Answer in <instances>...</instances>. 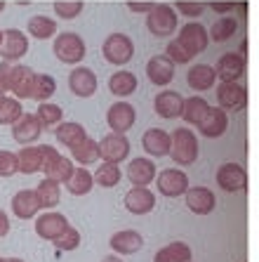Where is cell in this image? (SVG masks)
<instances>
[{
	"label": "cell",
	"instance_id": "obj_1",
	"mask_svg": "<svg viewBox=\"0 0 259 262\" xmlns=\"http://www.w3.org/2000/svg\"><path fill=\"white\" fill-rule=\"evenodd\" d=\"M177 165H191L198 161V137L189 128H177L170 133V154Z\"/></svg>",
	"mask_w": 259,
	"mask_h": 262
},
{
	"label": "cell",
	"instance_id": "obj_2",
	"mask_svg": "<svg viewBox=\"0 0 259 262\" xmlns=\"http://www.w3.org/2000/svg\"><path fill=\"white\" fill-rule=\"evenodd\" d=\"M177 24H179V19H177L175 7L168 3H156L146 12V29L156 38H170L177 31Z\"/></svg>",
	"mask_w": 259,
	"mask_h": 262
},
{
	"label": "cell",
	"instance_id": "obj_3",
	"mask_svg": "<svg viewBox=\"0 0 259 262\" xmlns=\"http://www.w3.org/2000/svg\"><path fill=\"white\" fill-rule=\"evenodd\" d=\"M55 57L64 64H80L87 52L85 48V40L78 36V33H73V31H64L59 36L55 38Z\"/></svg>",
	"mask_w": 259,
	"mask_h": 262
},
{
	"label": "cell",
	"instance_id": "obj_4",
	"mask_svg": "<svg viewBox=\"0 0 259 262\" xmlns=\"http://www.w3.org/2000/svg\"><path fill=\"white\" fill-rule=\"evenodd\" d=\"M102 55L109 64L115 67H123L134 57V43L132 38L125 36V33H111L102 45Z\"/></svg>",
	"mask_w": 259,
	"mask_h": 262
},
{
	"label": "cell",
	"instance_id": "obj_5",
	"mask_svg": "<svg viewBox=\"0 0 259 262\" xmlns=\"http://www.w3.org/2000/svg\"><path fill=\"white\" fill-rule=\"evenodd\" d=\"M97 151L106 163H121L130 156V140L123 133H109L102 142H97Z\"/></svg>",
	"mask_w": 259,
	"mask_h": 262
},
{
	"label": "cell",
	"instance_id": "obj_6",
	"mask_svg": "<svg viewBox=\"0 0 259 262\" xmlns=\"http://www.w3.org/2000/svg\"><path fill=\"white\" fill-rule=\"evenodd\" d=\"M156 189L160 196H168V199H177V196H184V191L189 189V177L184 170H177V168H165L156 175Z\"/></svg>",
	"mask_w": 259,
	"mask_h": 262
},
{
	"label": "cell",
	"instance_id": "obj_7",
	"mask_svg": "<svg viewBox=\"0 0 259 262\" xmlns=\"http://www.w3.org/2000/svg\"><path fill=\"white\" fill-rule=\"evenodd\" d=\"M177 40H179V45L186 50L189 55L196 57V55H200V52L207 48L210 36H207V29H205L203 24H198V21H189V24H184L179 29Z\"/></svg>",
	"mask_w": 259,
	"mask_h": 262
},
{
	"label": "cell",
	"instance_id": "obj_8",
	"mask_svg": "<svg viewBox=\"0 0 259 262\" xmlns=\"http://www.w3.org/2000/svg\"><path fill=\"white\" fill-rule=\"evenodd\" d=\"M29 52V38L24 31L7 29L3 31V43H0V57L5 61H19Z\"/></svg>",
	"mask_w": 259,
	"mask_h": 262
},
{
	"label": "cell",
	"instance_id": "obj_9",
	"mask_svg": "<svg viewBox=\"0 0 259 262\" xmlns=\"http://www.w3.org/2000/svg\"><path fill=\"white\" fill-rule=\"evenodd\" d=\"M217 102L224 111H241L247 104V90L233 80V83H219L217 85Z\"/></svg>",
	"mask_w": 259,
	"mask_h": 262
},
{
	"label": "cell",
	"instance_id": "obj_10",
	"mask_svg": "<svg viewBox=\"0 0 259 262\" xmlns=\"http://www.w3.org/2000/svg\"><path fill=\"white\" fill-rule=\"evenodd\" d=\"M134 121H137V111H134V106L130 102H115L109 106V111H106V123H109V128L113 130V133H123L125 135L127 130L134 125Z\"/></svg>",
	"mask_w": 259,
	"mask_h": 262
},
{
	"label": "cell",
	"instance_id": "obj_11",
	"mask_svg": "<svg viewBox=\"0 0 259 262\" xmlns=\"http://www.w3.org/2000/svg\"><path fill=\"white\" fill-rule=\"evenodd\" d=\"M215 73H217V80H222V83L241 80L243 73H245V57L241 52H226V55L219 57Z\"/></svg>",
	"mask_w": 259,
	"mask_h": 262
},
{
	"label": "cell",
	"instance_id": "obj_12",
	"mask_svg": "<svg viewBox=\"0 0 259 262\" xmlns=\"http://www.w3.org/2000/svg\"><path fill=\"white\" fill-rule=\"evenodd\" d=\"M66 227H68V220L61 213H57V210H48V213L38 215V220H36V234L40 238H45V241L59 238Z\"/></svg>",
	"mask_w": 259,
	"mask_h": 262
},
{
	"label": "cell",
	"instance_id": "obj_13",
	"mask_svg": "<svg viewBox=\"0 0 259 262\" xmlns=\"http://www.w3.org/2000/svg\"><path fill=\"white\" fill-rule=\"evenodd\" d=\"M42 133V123L38 121L36 114H21L17 121L12 123V137L19 142L21 146L33 144Z\"/></svg>",
	"mask_w": 259,
	"mask_h": 262
},
{
	"label": "cell",
	"instance_id": "obj_14",
	"mask_svg": "<svg viewBox=\"0 0 259 262\" xmlns=\"http://www.w3.org/2000/svg\"><path fill=\"white\" fill-rule=\"evenodd\" d=\"M184 199H186V208L196 215H210L217 206L215 191L207 189V187H189L184 191Z\"/></svg>",
	"mask_w": 259,
	"mask_h": 262
},
{
	"label": "cell",
	"instance_id": "obj_15",
	"mask_svg": "<svg viewBox=\"0 0 259 262\" xmlns=\"http://www.w3.org/2000/svg\"><path fill=\"white\" fill-rule=\"evenodd\" d=\"M217 184L224 191H243L247 184V172L241 163H224L217 170Z\"/></svg>",
	"mask_w": 259,
	"mask_h": 262
},
{
	"label": "cell",
	"instance_id": "obj_16",
	"mask_svg": "<svg viewBox=\"0 0 259 262\" xmlns=\"http://www.w3.org/2000/svg\"><path fill=\"white\" fill-rule=\"evenodd\" d=\"M68 88L76 97H92L97 92V76L87 67H76L68 73Z\"/></svg>",
	"mask_w": 259,
	"mask_h": 262
},
{
	"label": "cell",
	"instance_id": "obj_17",
	"mask_svg": "<svg viewBox=\"0 0 259 262\" xmlns=\"http://www.w3.org/2000/svg\"><path fill=\"white\" fill-rule=\"evenodd\" d=\"M125 208L132 215H146L156 208V194L149 187H134L125 194Z\"/></svg>",
	"mask_w": 259,
	"mask_h": 262
},
{
	"label": "cell",
	"instance_id": "obj_18",
	"mask_svg": "<svg viewBox=\"0 0 259 262\" xmlns=\"http://www.w3.org/2000/svg\"><path fill=\"white\" fill-rule=\"evenodd\" d=\"M33 78H36V71L31 67H24V64L12 67V73H10V92L17 99H31Z\"/></svg>",
	"mask_w": 259,
	"mask_h": 262
},
{
	"label": "cell",
	"instance_id": "obj_19",
	"mask_svg": "<svg viewBox=\"0 0 259 262\" xmlns=\"http://www.w3.org/2000/svg\"><path fill=\"white\" fill-rule=\"evenodd\" d=\"M226 128H229V114L224 109H215V106H210L207 109V114L203 116V121L198 123V130L205 135V137H210V140H217V137H222L224 133H226Z\"/></svg>",
	"mask_w": 259,
	"mask_h": 262
},
{
	"label": "cell",
	"instance_id": "obj_20",
	"mask_svg": "<svg viewBox=\"0 0 259 262\" xmlns=\"http://www.w3.org/2000/svg\"><path fill=\"white\" fill-rule=\"evenodd\" d=\"M146 76L153 85H168L175 78V64L168 55H156L151 57L146 64Z\"/></svg>",
	"mask_w": 259,
	"mask_h": 262
},
{
	"label": "cell",
	"instance_id": "obj_21",
	"mask_svg": "<svg viewBox=\"0 0 259 262\" xmlns=\"http://www.w3.org/2000/svg\"><path fill=\"white\" fill-rule=\"evenodd\" d=\"M142 146L151 159H163L170 154V133L163 128H149L142 137Z\"/></svg>",
	"mask_w": 259,
	"mask_h": 262
},
{
	"label": "cell",
	"instance_id": "obj_22",
	"mask_svg": "<svg viewBox=\"0 0 259 262\" xmlns=\"http://www.w3.org/2000/svg\"><path fill=\"white\" fill-rule=\"evenodd\" d=\"M158 175V168L153 163V159H132L127 165V180L134 187H149Z\"/></svg>",
	"mask_w": 259,
	"mask_h": 262
},
{
	"label": "cell",
	"instance_id": "obj_23",
	"mask_svg": "<svg viewBox=\"0 0 259 262\" xmlns=\"http://www.w3.org/2000/svg\"><path fill=\"white\" fill-rule=\"evenodd\" d=\"M181 104H184V97L177 90H163L153 99V109L160 118H179Z\"/></svg>",
	"mask_w": 259,
	"mask_h": 262
},
{
	"label": "cell",
	"instance_id": "obj_24",
	"mask_svg": "<svg viewBox=\"0 0 259 262\" xmlns=\"http://www.w3.org/2000/svg\"><path fill=\"white\" fill-rule=\"evenodd\" d=\"M186 83H189V88L196 92L212 90L215 83H217L215 67H210V64H196V67H191L186 73Z\"/></svg>",
	"mask_w": 259,
	"mask_h": 262
},
{
	"label": "cell",
	"instance_id": "obj_25",
	"mask_svg": "<svg viewBox=\"0 0 259 262\" xmlns=\"http://www.w3.org/2000/svg\"><path fill=\"white\" fill-rule=\"evenodd\" d=\"M109 246L118 253V255H132V253L142 250L144 238H142L139 232H134V229H123V232H115L113 236H111Z\"/></svg>",
	"mask_w": 259,
	"mask_h": 262
},
{
	"label": "cell",
	"instance_id": "obj_26",
	"mask_svg": "<svg viewBox=\"0 0 259 262\" xmlns=\"http://www.w3.org/2000/svg\"><path fill=\"white\" fill-rule=\"evenodd\" d=\"M38 210H40V203H38V196L33 189H21L12 196V213L19 220L36 217Z\"/></svg>",
	"mask_w": 259,
	"mask_h": 262
},
{
	"label": "cell",
	"instance_id": "obj_27",
	"mask_svg": "<svg viewBox=\"0 0 259 262\" xmlns=\"http://www.w3.org/2000/svg\"><path fill=\"white\" fill-rule=\"evenodd\" d=\"M40 165H42V144L40 146L26 144V146L19 149V154H17L19 172H24V175H33V172H40Z\"/></svg>",
	"mask_w": 259,
	"mask_h": 262
},
{
	"label": "cell",
	"instance_id": "obj_28",
	"mask_svg": "<svg viewBox=\"0 0 259 262\" xmlns=\"http://www.w3.org/2000/svg\"><path fill=\"white\" fill-rule=\"evenodd\" d=\"M55 135H57V142H59V144H64L66 149H71V146L80 144V142L87 137V130L76 121H64V123L57 125Z\"/></svg>",
	"mask_w": 259,
	"mask_h": 262
},
{
	"label": "cell",
	"instance_id": "obj_29",
	"mask_svg": "<svg viewBox=\"0 0 259 262\" xmlns=\"http://www.w3.org/2000/svg\"><path fill=\"white\" fill-rule=\"evenodd\" d=\"M33 191L38 196L40 208H57L61 201V184L55 182V180H50V177H42Z\"/></svg>",
	"mask_w": 259,
	"mask_h": 262
},
{
	"label": "cell",
	"instance_id": "obj_30",
	"mask_svg": "<svg viewBox=\"0 0 259 262\" xmlns=\"http://www.w3.org/2000/svg\"><path fill=\"white\" fill-rule=\"evenodd\" d=\"M137 76H134L132 71H115L111 73L109 78V90L111 95H115V97H130L134 90H137Z\"/></svg>",
	"mask_w": 259,
	"mask_h": 262
},
{
	"label": "cell",
	"instance_id": "obj_31",
	"mask_svg": "<svg viewBox=\"0 0 259 262\" xmlns=\"http://www.w3.org/2000/svg\"><path fill=\"white\" fill-rule=\"evenodd\" d=\"M64 184H66L68 194L85 196V194H90V191H92V187H95V180H92V172L85 170V165H80V168H73L71 177H68Z\"/></svg>",
	"mask_w": 259,
	"mask_h": 262
},
{
	"label": "cell",
	"instance_id": "obj_32",
	"mask_svg": "<svg viewBox=\"0 0 259 262\" xmlns=\"http://www.w3.org/2000/svg\"><path fill=\"white\" fill-rule=\"evenodd\" d=\"M207 109H210L207 99H205V97H198V95H196V97L184 99L179 116L184 118V123H189V125H198V123L203 121V116L207 114Z\"/></svg>",
	"mask_w": 259,
	"mask_h": 262
},
{
	"label": "cell",
	"instance_id": "obj_33",
	"mask_svg": "<svg viewBox=\"0 0 259 262\" xmlns=\"http://www.w3.org/2000/svg\"><path fill=\"white\" fill-rule=\"evenodd\" d=\"M236 31H238V21H236L233 14H222V17L212 24V29L207 31V36H210V40H215V43H224V40H229V38L236 36Z\"/></svg>",
	"mask_w": 259,
	"mask_h": 262
},
{
	"label": "cell",
	"instance_id": "obj_34",
	"mask_svg": "<svg viewBox=\"0 0 259 262\" xmlns=\"http://www.w3.org/2000/svg\"><path fill=\"white\" fill-rule=\"evenodd\" d=\"M191 260V246L184 241H175L160 248L153 257V262H189Z\"/></svg>",
	"mask_w": 259,
	"mask_h": 262
},
{
	"label": "cell",
	"instance_id": "obj_35",
	"mask_svg": "<svg viewBox=\"0 0 259 262\" xmlns=\"http://www.w3.org/2000/svg\"><path fill=\"white\" fill-rule=\"evenodd\" d=\"M57 33V19H50L48 14H36L29 19V36L38 40H48Z\"/></svg>",
	"mask_w": 259,
	"mask_h": 262
},
{
	"label": "cell",
	"instance_id": "obj_36",
	"mask_svg": "<svg viewBox=\"0 0 259 262\" xmlns=\"http://www.w3.org/2000/svg\"><path fill=\"white\" fill-rule=\"evenodd\" d=\"M92 180H95V184H99V187H106V189L115 187V184L123 180L121 163H106V161H102V165L97 168V172L92 175Z\"/></svg>",
	"mask_w": 259,
	"mask_h": 262
},
{
	"label": "cell",
	"instance_id": "obj_37",
	"mask_svg": "<svg viewBox=\"0 0 259 262\" xmlns=\"http://www.w3.org/2000/svg\"><path fill=\"white\" fill-rule=\"evenodd\" d=\"M57 92V80L50 73H36L33 78V90H31V99L36 102H48Z\"/></svg>",
	"mask_w": 259,
	"mask_h": 262
},
{
	"label": "cell",
	"instance_id": "obj_38",
	"mask_svg": "<svg viewBox=\"0 0 259 262\" xmlns=\"http://www.w3.org/2000/svg\"><path fill=\"white\" fill-rule=\"evenodd\" d=\"M73 168H76V165H73V161L59 154V156H57V159L52 161V163H50L42 172H45V177H50V180H55V182L64 184V182L68 180V177H71Z\"/></svg>",
	"mask_w": 259,
	"mask_h": 262
},
{
	"label": "cell",
	"instance_id": "obj_39",
	"mask_svg": "<svg viewBox=\"0 0 259 262\" xmlns=\"http://www.w3.org/2000/svg\"><path fill=\"white\" fill-rule=\"evenodd\" d=\"M71 159L76 161L78 165H90L99 159V151H97V142L90 140V137H85L80 144L71 146Z\"/></svg>",
	"mask_w": 259,
	"mask_h": 262
},
{
	"label": "cell",
	"instance_id": "obj_40",
	"mask_svg": "<svg viewBox=\"0 0 259 262\" xmlns=\"http://www.w3.org/2000/svg\"><path fill=\"white\" fill-rule=\"evenodd\" d=\"M24 114V106H21V99L17 97H3L0 102V125H12L19 116Z\"/></svg>",
	"mask_w": 259,
	"mask_h": 262
},
{
	"label": "cell",
	"instance_id": "obj_41",
	"mask_svg": "<svg viewBox=\"0 0 259 262\" xmlns=\"http://www.w3.org/2000/svg\"><path fill=\"white\" fill-rule=\"evenodd\" d=\"M36 116H38V121L42 123V128H50V125H59L61 118H64V111H61L59 104L40 102V104H38Z\"/></svg>",
	"mask_w": 259,
	"mask_h": 262
},
{
	"label": "cell",
	"instance_id": "obj_42",
	"mask_svg": "<svg viewBox=\"0 0 259 262\" xmlns=\"http://www.w3.org/2000/svg\"><path fill=\"white\" fill-rule=\"evenodd\" d=\"M52 7L59 19H76L85 10V3L83 0H57Z\"/></svg>",
	"mask_w": 259,
	"mask_h": 262
},
{
	"label": "cell",
	"instance_id": "obj_43",
	"mask_svg": "<svg viewBox=\"0 0 259 262\" xmlns=\"http://www.w3.org/2000/svg\"><path fill=\"white\" fill-rule=\"evenodd\" d=\"M55 246L59 250H76L80 246V232L76 227L68 225L66 229H64V234H61L59 238H55Z\"/></svg>",
	"mask_w": 259,
	"mask_h": 262
},
{
	"label": "cell",
	"instance_id": "obj_44",
	"mask_svg": "<svg viewBox=\"0 0 259 262\" xmlns=\"http://www.w3.org/2000/svg\"><path fill=\"white\" fill-rule=\"evenodd\" d=\"M205 3H189V0H177L175 3V12H179V14H184V17H189V19H196V17H200V14L205 12Z\"/></svg>",
	"mask_w": 259,
	"mask_h": 262
},
{
	"label": "cell",
	"instance_id": "obj_45",
	"mask_svg": "<svg viewBox=\"0 0 259 262\" xmlns=\"http://www.w3.org/2000/svg\"><path fill=\"white\" fill-rule=\"evenodd\" d=\"M14 172H19V168H17V154L0 149V177H12Z\"/></svg>",
	"mask_w": 259,
	"mask_h": 262
},
{
	"label": "cell",
	"instance_id": "obj_46",
	"mask_svg": "<svg viewBox=\"0 0 259 262\" xmlns=\"http://www.w3.org/2000/svg\"><path fill=\"white\" fill-rule=\"evenodd\" d=\"M165 55L172 59V64H189V61H191V55H189L186 50L181 48L177 38L168 43V48H165Z\"/></svg>",
	"mask_w": 259,
	"mask_h": 262
},
{
	"label": "cell",
	"instance_id": "obj_47",
	"mask_svg": "<svg viewBox=\"0 0 259 262\" xmlns=\"http://www.w3.org/2000/svg\"><path fill=\"white\" fill-rule=\"evenodd\" d=\"M10 73H12V64L10 61H0V90L5 92H10Z\"/></svg>",
	"mask_w": 259,
	"mask_h": 262
},
{
	"label": "cell",
	"instance_id": "obj_48",
	"mask_svg": "<svg viewBox=\"0 0 259 262\" xmlns=\"http://www.w3.org/2000/svg\"><path fill=\"white\" fill-rule=\"evenodd\" d=\"M57 156H59V151H57L55 146H50V144H42V165H40V172L45 170V168H48V165L52 163V161H55Z\"/></svg>",
	"mask_w": 259,
	"mask_h": 262
},
{
	"label": "cell",
	"instance_id": "obj_49",
	"mask_svg": "<svg viewBox=\"0 0 259 262\" xmlns=\"http://www.w3.org/2000/svg\"><path fill=\"white\" fill-rule=\"evenodd\" d=\"M210 7L215 10V12H219V14H229V12H233L236 7H238V3H236V0H229V3H210Z\"/></svg>",
	"mask_w": 259,
	"mask_h": 262
},
{
	"label": "cell",
	"instance_id": "obj_50",
	"mask_svg": "<svg viewBox=\"0 0 259 262\" xmlns=\"http://www.w3.org/2000/svg\"><path fill=\"white\" fill-rule=\"evenodd\" d=\"M156 5V3H137V0H130L127 3V10L130 12H139V14H146L151 10V7Z\"/></svg>",
	"mask_w": 259,
	"mask_h": 262
},
{
	"label": "cell",
	"instance_id": "obj_51",
	"mask_svg": "<svg viewBox=\"0 0 259 262\" xmlns=\"http://www.w3.org/2000/svg\"><path fill=\"white\" fill-rule=\"evenodd\" d=\"M7 232H10V217H7V213L0 208V238L7 236Z\"/></svg>",
	"mask_w": 259,
	"mask_h": 262
},
{
	"label": "cell",
	"instance_id": "obj_52",
	"mask_svg": "<svg viewBox=\"0 0 259 262\" xmlns=\"http://www.w3.org/2000/svg\"><path fill=\"white\" fill-rule=\"evenodd\" d=\"M102 262H123V260H121V255H106Z\"/></svg>",
	"mask_w": 259,
	"mask_h": 262
},
{
	"label": "cell",
	"instance_id": "obj_53",
	"mask_svg": "<svg viewBox=\"0 0 259 262\" xmlns=\"http://www.w3.org/2000/svg\"><path fill=\"white\" fill-rule=\"evenodd\" d=\"M3 262H24L21 257H3Z\"/></svg>",
	"mask_w": 259,
	"mask_h": 262
},
{
	"label": "cell",
	"instance_id": "obj_54",
	"mask_svg": "<svg viewBox=\"0 0 259 262\" xmlns=\"http://www.w3.org/2000/svg\"><path fill=\"white\" fill-rule=\"evenodd\" d=\"M5 7H7V3H5V0H0V12H3Z\"/></svg>",
	"mask_w": 259,
	"mask_h": 262
},
{
	"label": "cell",
	"instance_id": "obj_55",
	"mask_svg": "<svg viewBox=\"0 0 259 262\" xmlns=\"http://www.w3.org/2000/svg\"><path fill=\"white\" fill-rule=\"evenodd\" d=\"M3 97H5V92H3V90H0V102H3Z\"/></svg>",
	"mask_w": 259,
	"mask_h": 262
},
{
	"label": "cell",
	"instance_id": "obj_56",
	"mask_svg": "<svg viewBox=\"0 0 259 262\" xmlns=\"http://www.w3.org/2000/svg\"><path fill=\"white\" fill-rule=\"evenodd\" d=\"M0 43H3V29H0Z\"/></svg>",
	"mask_w": 259,
	"mask_h": 262
},
{
	"label": "cell",
	"instance_id": "obj_57",
	"mask_svg": "<svg viewBox=\"0 0 259 262\" xmlns=\"http://www.w3.org/2000/svg\"><path fill=\"white\" fill-rule=\"evenodd\" d=\"M0 262H3V257H0Z\"/></svg>",
	"mask_w": 259,
	"mask_h": 262
},
{
	"label": "cell",
	"instance_id": "obj_58",
	"mask_svg": "<svg viewBox=\"0 0 259 262\" xmlns=\"http://www.w3.org/2000/svg\"><path fill=\"white\" fill-rule=\"evenodd\" d=\"M189 262H191V260H189Z\"/></svg>",
	"mask_w": 259,
	"mask_h": 262
}]
</instances>
